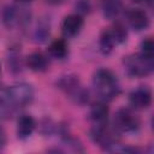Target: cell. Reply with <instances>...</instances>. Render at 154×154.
Returning a JSON list of instances; mask_svg holds the SVG:
<instances>
[{
    "label": "cell",
    "instance_id": "cell-10",
    "mask_svg": "<svg viewBox=\"0 0 154 154\" xmlns=\"http://www.w3.org/2000/svg\"><path fill=\"white\" fill-rule=\"evenodd\" d=\"M35 126H36V123L31 116L24 114V116L19 117V119L17 122V136L20 140L28 138L34 132Z\"/></svg>",
    "mask_w": 154,
    "mask_h": 154
},
{
    "label": "cell",
    "instance_id": "cell-13",
    "mask_svg": "<svg viewBox=\"0 0 154 154\" xmlns=\"http://www.w3.org/2000/svg\"><path fill=\"white\" fill-rule=\"evenodd\" d=\"M122 10L120 0H103L102 1V12L107 19L116 18Z\"/></svg>",
    "mask_w": 154,
    "mask_h": 154
},
{
    "label": "cell",
    "instance_id": "cell-5",
    "mask_svg": "<svg viewBox=\"0 0 154 154\" xmlns=\"http://www.w3.org/2000/svg\"><path fill=\"white\" fill-rule=\"evenodd\" d=\"M113 123H114V128L119 131H123V132L135 131L140 125L138 118L136 117V114L130 108L118 109L117 113L114 114Z\"/></svg>",
    "mask_w": 154,
    "mask_h": 154
},
{
    "label": "cell",
    "instance_id": "cell-7",
    "mask_svg": "<svg viewBox=\"0 0 154 154\" xmlns=\"http://www.w3.org/2000/svg\"><path fill=\"white\" fill-rule=\"evenodd\" d=\"M28 19V14H25L20 8L14 6H7L2 11V22L7 28H13L16 25L22 24Z\"/></svg>",
    "mask_w": 154,
    "mask_h": 154
},
{
    "label": "cell",
    "instance_id": "cell-6",
    "mask_svg": "<svg viewBox=\"0 0 154 154\" xmlns=\"http://www.w3.org/2000/svg\"><path fill=\"white\" fill-rule=\"evenodd\" d=\"M129 101L134 108H137V109L147 108L152 102V93L146 87L137 88L130 93Z\"/></svg>",
    "mask_w": 154,
    "mask_h": 154
},
{
    "label": "cell",
    "instance_id": "cell-8",
    "mask_svg": "<svg viewBox=\"0 0 154 154\" xmlns=\"http://www.w3.org/2000/svg\"><path fill=\"white\" fill-rule=\"evenodd\" d=\"M82 26H83V18L79 14L66 16L61 23V30L66 37L76 36L81 31Z\"/></svg>",
    "mask_w": 154,
    "mask_h": 154
},
{
    "label": "cell",
    "instance_id": "cell-9",
    "mask_svg": "<svg viewBox=\"0 0 154 154\" xmlns=\"http://www.w3.org/2000/svg\"><path fill=\"white\" fill-rule=\"evenodd\" d=\"M126 18H128L129 25L136 31H141L149 25V18L147 13L138 8L129 11L126 14Z\"/></svg>",
    "mask_w": 154,
    "mask_h": 154
},
{
    "label": "cell",
    "instance_id": "cell-19",
    "mask_svg": "<svg viewBox=\"0 0 154 154\" xmlns=\"http://www.w3.org/2000/svg\"><path fill=\"white\" fill-rule=\"evenodd\" d=\"M4 144H5V134L0 129V146H4Z\"/></svg>",
    "mask_w": 154,
    "mask_h": 154
},
{
    "label": "cell",
    "instance_id": "cell-11",
    "mask_svg": "<svg viewBox=\"0 0 154 154\" xmlns=\"http://www.w3.org/2000/svg\"><path fill=\"white\" fill-rule=\"evenodd\" d=\"M26 65L35 72H43L48 69V59L41 52H34L26 58Z\"/></svg>",
    "mask_w": 154,
    "mask_h": 154
},
{
    "label": "cell",
    "instance_id": "cell-16",
    "mask_svg": "<svg viewBox=\"0 0 154 154\" xmlns=\"http://www.w3.org/2000/svg\"><path fill=\"white\" fill-rule=\"evenodd\" d=\"M7 66H8V71L13 72V73H18L22 71V59L18 52L11 51L10 55L7 57Z\"/></svg>",
    "mask_w": 154,
    "mask_h": 154
},
{
    "label": "cell",
    "instance_id": "cell-4",
    "mask_svg": "<svg viewBox=\"0 0 154 154\" xmlns=\"http://www.w3.org/2000/svg\"><path fill=\"white\" fill-rule=\"evenodd\" d=\"M58 85L66 94H69L70 97H73L76 102L84 103L85 101H88V91H85L81 87L79 81L76 76H65V77H63L59 81Z\"/></svg>",
    "mask_w": 154,
    "mask_h": 154
},
{
    "label": "cell",
    "instance_id": "cell-12",
    "mask_svg": "<svg viewBox=\"0 0 154 154\" xmlns=\"http://www.w3.org/2000/svg\"><path fill=\"white\" fill-rule=\"evenodd\" d=\"M90 119L93 120V123L95 125H100V124H105L107 122V117H108V107L105 102H96L91 106L90 112H89Z\"/></svg>",
    "mask_w": 154,
    "mask_h": 154
},
{
    "label": "cell",
    "instance_id": "cell-18",
    "mask_svg": "<svg viewBox=\"0 0 154 154\" xmlns=\"http://www.w3.org/2000/svg\"><path fill=\"white\" fill-rule=\"evenodd\" d=\"M141 53L143 55H147V57H152L153 58V54H154V43H153V40L152 38H147V40L142 41V43H141Z\"/></svg>",
    "mask_w": 154,
    "mask_h": 154
},
{
    "label": "cell",
    "instance_id": "cell-1",
    "mask_svg": "<svg viewBox=\"0 0 154 154\" xmlns=\"http://www.w3.org/2000/svg\"><path fill=\"white\" fill-rule=\"evenodd\" d=\"M34 99V90L26 83H19L4 89L0 93V108L2 113L8 114L16 107L25 106Z\"/></svg>",
    "mask_w": 154,
    "mask_h": 154
},
{
    "label": "cell",
    "instance_id": "cell-22",
    "mask_svg": "<svg viewBox=\"0 0 154 154\" xmlns=\"http://www.w3.org/2000/svg\"><path fill=\"white\" fill-rule=\"evenodd\" d=\"M0 73H1V67H0Z\"/></svg>",
    "mask_w": 154,
    "mask_h": 154
},
{
    "label": "cell",
    "instance_id": "cell-20",
    "mask_svg": "<svg viewBox=\"0 0 154 154\" xmlns=\"http://www.w3.org/2000/svg\"><path fill=\"white\" fill-rule=\"evenodd\" d=\"M17 1H30V0H17Z\"/></svg>",
    "mask_w": 154,
    "mask_h": 154
},
{
    "label": "cell",
    "instance_id": "cell-21",
    "mask_svg": "<svg viewBox=\"0 0 154 154\" xmlns=\"http://www.w3.org/2000/svg\"><path fill=\"white\" fill-rule=\"evenodd\" d=\"M134 1H141V0H134Z\"/></svg>",
    "mask_w": 154,
    "mask_h": 154
},
{
    "label": "cell",
    "instance_id": "cell-15",
    "mask_svg": "<svg viewBox=\"0 0 154 154\" xmlns=\"http://www.w3.org/2000/svg\"><path fill=\"white\" fill-rule=\"evenodd\" d=\"M114 46H117V42L112 36L109 29L105 30L100 36V51L103 54H109L113 51Z\"/></svg>",
    "mask_w": 154,
    "mask_h": 154
},
{
    "label": "cell",
    "instance_id": "cell-14",
    "mask_svg": "<svg viewBox=\"0 0 154 154\" xmlns=\"http://www.w3.org/2000/svg\"><path fill=\"white\" fill-rule=\"evenodd\" d=\"M48 52H49V54H51L53 58H55V59H63V58H65L66 54H67V45H66V42H65L64 40H61V38L55 40V41H53V42L49 45Z\"/></svg>",
    "mask_w": 154,
    "mask_h": 154
},
{
    "label": "cell",
    "instance_id": "cell-2",
    "mask_svg": "<svg viewBox=\"0 0 154 154\" xmlns=\"http://www.w3.org/2000/svg\"><path fill=\"white\" fill-rule=\"evenodd\" d=\"M93 85L102 100H112L119 94V84L116 76L106 69H99L94 73Z\"/></svg>",
    "mask_w": 154,
    "mask_h": 154
},
{
    "label": "cell",
    "instance_id": "cell-3",
    "mask_svg": "<svg viewBox=\"0 0 154 154\" xmlns=\"http://www.w3.org/2000/svg\"><path fill=\"white\" fill-rule=\"evenodd\" d=\"M153 58L143 55L142 53L128 55L124 59L125 72L131 77H144L153 70Z\"/></svg>",
    "mask_w": 154,
    "mask_h": 154
},
{
    "label": "cell",
    "instance_id": "cell-17",
    "mask_svg": "<svg viewBox=\"0 0 154 154\" xmlns=\"http://www.w3.org/2000/svg\"><path fill=\"white\" fill-rule=\"evenodd\" d=\"M109 31H111L112 36L114 37L117 45H120V43H123V42L126 40L128 34H126L125 28H124L122 24H116V25H113L112 28H109Z\"/></svg>",
    "mask_w": 154,
    "mask_h": 154
}]
</instances>
